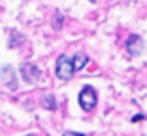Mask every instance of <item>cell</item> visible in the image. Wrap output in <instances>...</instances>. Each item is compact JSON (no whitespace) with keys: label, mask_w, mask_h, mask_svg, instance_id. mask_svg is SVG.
Returning <instances> with one entry per match:
<instances>
[{"label":"cell","mask_w":147,"mask_h":136,"mask_svg":"<svg viewBox=\"0 0 147 136\" xmlns=\"http://www.w3.org/2000/svg\"><path fill=\"white\" fill-rule=\"evenodd\" d=\"M74 66H72V59L66 55H61L56 61V77L61 80H69L74 75Z\"/></svg>","instance_id":"1"},{"label":"cell","mask_w":147,"mask_h":136,"mask_svg":"<svg viewBox=\"0 0 147 136\" xmlns=\"http://www.w3.org/2000/svg\"><path fill=\"white\" fill-rule=\"evenodd\" d=\"M78 104H80V107L85 112H90V110L94 109L96 104H98V96H96L94 88L85 87L80 91V95H78Z\"/></svg>","instance_id":"2"},{"label":"cell","mask_w":147,"mask_h":136,"mask_svg":"<svg viewBox=\"0 0 147 136\" xmlns=\"http://www.w3.org/2000/svg\"><path fill=\"white\" fill-rule=\"evenodd\" d=\"M126 50H128L129 55L139 56V55H142L144 50H146V42H144V39L139 35H129V39L126 40Z\"/></svg>","instance_id":"3"},{"label":"cell","mask_w":147,"mask_h":136,"mask_svg":"<svg viewBox=\"0 0 147 136\" xmlns=\"http://www.w3.org/2000/svg\"><path fill=\"white\" fill-rule=\"evenodd\" d=\"M0 82L8 87L10 90H16L18 88V80H16V74L15 69L11 66H5L0 69Z\"/></svg>","instance_id":"4"},{"label":"cell","mask_w":147,"mask_h":136,"mask_svg":"<svg viewBox=\"0 0 147 136\" xmlns=\"http://www.w3.org/2000/svg\"><path fill=\"white\" fill-rule=\"evenodd\" d=\"M21 75H22V78H24L26 83H35V82L40 78L42 72H40V69L37 66H34V64L24 63L21 66Z\"/></svg>","instance_id":"5"},{"label":"cell","mask_w":147,"mask_h":136,"mask_svg":"<svg viewBox=\"0 0 147 136\" xmlns=\"http://www.w3.org/2000/svg\"><path fill=\"white\" fill-rule=\"evenodd\" d=\"M88 61H90V58H88V55H86V53L77 51L75 55H74V58H72L74 70H82L85 66H86V64H88Z\"/></svg>","instance_id":"6"},{"label":"cell","mask_w":147,"mask_h":136,"mask_svg":"<svg viewBox=\"0 0 147 136\" xmlns=\"http://www.w3.org/2000/svg\"><path fill=\"white\" fill-rule=\"evenodd\" d=\"M43 107L48 110H55L56 109V99L53 95H47L43 98Z\"/></svg>","instance_id":"7"},{"label":"cell","mask_w":147,"mask_h":136,"mask_svg":"<svg viewBox=\"0 0 147 136\" xmlns=\"http://www.w3.org/2000/svg\"><path fill=\"white\" fill-rule=\"evenodd\" d=\"M141 118H144V115H136V117L133 118V120H134V122H138V120H141Z\"/></svg>","instance_id":"8"},{"label":"cell","mask_w":147,"mask_h":136,"mask_svg":"<svg viewBox=\"0 0 147 136\" xmlns=\"http://www.w3.org/2000/svg\"><path fill=\"white\" fill-rule=\"evenodd\" d=\"M90 2H96V0H90Z\"/></svg>","instance_id":"9"}]
</instances>
